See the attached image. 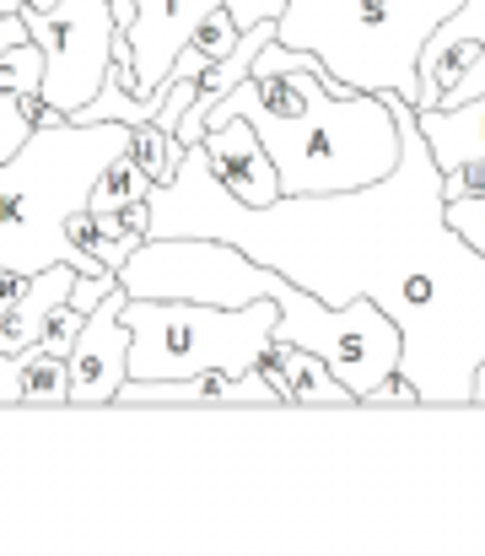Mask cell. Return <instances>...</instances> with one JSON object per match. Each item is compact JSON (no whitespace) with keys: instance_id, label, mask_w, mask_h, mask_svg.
Masks as SVG:
<instances>
[{"instance_id":"1","label":"cell","mask_w":485,"mask_h":556,"mask_svg":"<svg viewBox=\"0 0 485 556\" xmlns=\"http://www.w3.org/2000/svg\"><path fill=\"white\" fill-rule=\"evenodd\" d=\"M254 119L281 194H345L388 179L399 168V119L383 92H334L314 49L270 38L254 71L210 109L216 119Z\"/></svg>"},{"instance_id":"2","label":"cell","mask_w":485,"mask_h":556,"mask_svg":"<svg viewBox=\"0 0 485 556\" xmlns=\"http://www.w3.org/2000/svg\"><path fill=\"white\" fill-rule=\"evenodd\" d=\"M130 147V125H38L0 163V270H49L71 260L65 216L87 205L98 174ZM76 265V260H71Z\"/></svg>"},{"instance_id":"3","label":"cell","mask_w":485,"mask_h":556,"mask_svg":"<svg viewBox=\"0 0 485 556\" xmlns=\"http://www.w3.org/2000/svg\"><path fill=\"white\" fill-rule=\"evenodd\" d=\"M459 0H286L276 38L314 49L334 92H399L416 103L421 49Z\"/></svg>"},{"instance_id":"4","label":"cell","mask_w":485,"mask_h":556,"mask_svg":"<svg viewBox=\"0 0 485 556\" xmlns=\"http://www.w3.org/2000/svg\"><path fill=\"white\" fill-rule=\"evenodd\" d=\"M281 308L254 298L243 308L189 303V298H130V378H189V372H248L259 363Z\"/></svg>"},{"instance_id":"5","label":"cell","mask_w":485,"mask_h":556,"mask_svg":"<svg viewBox=\"0 0 485 556\" xmlns=\"http://www.w3.org/2000/svg\"><path fill=\"white\" fill-rule=\"evenodd\" d=\"M270 298H276V308H281V319H276L270 336L319 352L323 363L334 368V378L356 394V405H361L378 383H388V378L399 372L405 336H399L394 314H388L378 298L356 292L350 303L334 308V303L314 298L308 287H297L292 276H281V281L270 287Z\"/></svg>"},{"instance_id":"6","label":"cell","mask_w":485,"mask_h":556,"mask_svg":"<svg viewBox=\"0 0 485 556\" xmlns=\"http://www.w3.org/2000/svg\"><path fill=\"white\" fill-rule=\"evenodd\" d=\"M130 298H189V303H221L243 308L254 298H270L281 270L259 265L227 238H200V232H167L130 249L119 270Z\"/></svg>"},{"instance_id":"7","label":"cell","mask_w":485,"mask_h":556,"mask_svg":"<svg viewBox=\"0 0 485 556\" xmlns=\"http://www.w3.org/2000/svg\"><path fill=\"white\" fill-rule=\"evenodd\" d=\"M27 33L43 49V98L65 114L87 109L114 71V38L119 22L109 11V0H54V5H33L22 0Z\"/></svg>"},{"instance_id":"8","label":"cell","mask_w":485,"mask_h":556,"mask_svg":"<svg viewBox=\"0 0 485 556\" xmlns=\"http://www.w3.org/2000/svg\"><path fill=\"white\" fill-rule=\"evenodd\" d=\"M125 281L103 292V303L87 314L76 346H71V405H114L130 378V325H125Z\"/></svg>"},{"instance_id":"9","label":"cell","mask_w":485,"mask_h":556,"mask_svg":"<svg viewBox=\"0 0 485 556\" xmlns=\"http://www.w3.org/2000/svg\"><path fill=\"white\" fill-rule=\"evenodd\" d=\"M221 0H136V22L125 27V38L136 49V81H130L136 103H157L173 60L183 54V43L194 38V27Z\"/></svg>"},{"instance_id":"10","label":"cell","mask_w":485,"mask_h":556,"mask_svg":"<svg viewBox=\"0 0 485 556\" xmlns=\"http://www.w3.org/2000/svg\"><path fill=\"white\" fill-rule=\"evenodd\" d=\"M200 147H205V163H210L216 185L227 189L232 200H243V205H270V200H281V174H276V163H270V152H265L254 119H243V114L216 119V125L200 136Z\"/></svg>"},{"instance_id":"11","label":"cell","mask_w":485,"mask_h":556,"mask_svg":"<svg viewBox=\"0 0 485 556\" xmlns=\"http://www.w3.org/2000/svg\"><path fill=\"white\" fill-rule=\"evenodd\" d=\"M114 405H205V410H221V405H281V394L265 383V372H189V378H125L119 400Z\"/></svg>"},{"instance_id":"12","label":"cell","mask_w":485,"mask_h":556,"mask_svg":"<svg viewBox=\"0 0 485 556\" xmlns=\"http://www.w3.org/2000/svg\"><path fill=\"white\" fill-rule=\"evenodd\" d=\"M0 405H71V363L43 341L0 357Z\"/></svg>"},{"instance_id":"13","label":"cell","mask_w":485,"mask_h":556,"mask_svg":"<svg viewBox=\"0 0 485 556\" xmlns=\"http://www.w3.org/2000/svg\"><path fill=\"white\" fill-rule=\"evenodd\" d=\"M416 125H421L437 168L485 163V92L470 103H454V109H416Z\"/></svg>"},{"instance_id":"14","label":"cell","mask_w":485,"mask_h":556,"mask_svg":"<svg viewBox=\"0 0 485 556\" xmlns=\"http://www.w3.org/2000/svg\"><path fill=\"white\" fill-rule=\"evenodd\" d=\"M286 383H292V405H356V394L334 378L319 352L292 341H286Z\"/></svg>"},{"instance_id":"15","label":"cell","mask_w":485,"mask_h":556,"mask_svg":"<svg viewBox=\"0 0 485 556\" xmlns=\"http://www.w3.org/2000/svg\"><path fill=\"white\" fill-rule=\"evenodd\" d=\"M146 194H152V174H146V168L136 163V152L125 147V152L98 174L87 205H92V211H114V205H130V200H146Z\"/></svg>"},{"instance_id":"16","label":"cell","mask_w":485,"mask_h":556,"mask_svg":"<svg viewBox=\"0 0 485 556\" xmlns=\"http://www.w3.org/2000/svg\"><path fill=\"white\" fill-rule=\"evenodd\" d=\"M130 152H136V163L152 174V185H167V179H178V163H183V141L173 136V130H162L157 119H141V125H130Z\"/></svg>"},{"instance_id":"17","label":"cell","mask_w":485,"mask_h":556,"mask_svg":"<svg viewBox=\"0 0 485 556\" xmlns=\"http://www.w3.org/2000/svg\"><path fill=\"white\" fill-rule=\"evenodd\" d=\"M92 216H98V227H103L109 238H119L125 249H136V243H146V238H152V200H130V205L92 211Z\"/></svg>"},{"instance_id":"18","label":"cell","mask_w":485,"mask_h":556,"mask_svg":"<svg viewBox=\"0 0 485 556\" xmlns=\"http://www.w3.org/2000/svg\"><path fill=\"white\" fill-rule=\"evenodd\" d=\"M238 38H243V27L232 22V11H227V5H216V11H205V22L194 27V38H189V43H194L200 54L221 60V54H232V49H238Z\"/></svg>"},{"instance_id":"19","label":"cell","mask_w":485,"mask_h":556,"mask_svg":"<svg viewBox=\"0 0 485 556\" xmlns=\"http://www.w3.org/2000/svg\"><path fill=\"white\" fill-rule=\"evenodd\" d=\"M443 222L470 249H481V260H485V194H475V200H443Z\"/></svg>"},{"instance_id":"20","label":"cell","mask_w":485,"mask_h":556,"mask_svg":"<svg viewBox=\"0 0 485 556\" xmlns=\"http://www.w3.org/2000/svg\"><path fill=\"white\" fill-rule=\"evenodd\" d=\"M432 38L437 43H485V0H459V11L443 16V27Z\"/></svg>"},{"instance_id":"21","label":"cell","mask_w":485,"mask_h":556,"mask_svg":"<svg viewBox=\"0 0 485 556\" xmlns=\"http://www.w3.org/2000/svg\"><path fill=\"white\" fill-rule=\"evenodd\" d=\"M81 325H87V314H81V308H76L71 298H65V303H54V314L43 319V336H38V341H43L49 352H60V357H71V346H76V336H81Z\"/></svg>"},{"instance_id":"22","label":"cell","mask_w":485,"mask_h":556,"mask_svg":"<svg viewBox=\"0 0 485 556\" xmlns=\"http://www.w3.org/2000/svg\"><path fill=\"white\" fill-rule=\"evenodd\" d=\"M475 194H485V163L443 168V200H475Z\"/></svg>"},{"instance_id":"23","label":"cell","mask_w":485,"mask_h":556,"mask_svg":"<svg viewBox=\"0 0 485 556\" xmlns=\"http://www.w3.org/2000/svg\"><path fill=\"white\" fill-rule=\"evenodd\" d=\"M114 287H119V270H92V276H81V270H76L71 303H76L81 314H92V308L103 303V292H114Z\"/></svg>"},{"instance_id":"24","label":"cell","mask_w":485,"mask_h":556,"mask_svg":"<svg viewBox=\"0 0 485 556\" xmlns=\"http://www.w3.org/2000/svg\"><path fill=\"white\" fill-rule=\"evenodd\" d=\"M254 368L265 372V383H270V389L281 394V405H292V383H286V341H276V336H270Z\"/></svg>"},{"instance_id":"25","label":"cell","mask_w":485,"mask_h":556,"mask_svg":"<svg viewBox=\"0 0 485 556\" xmlns=\"http://www.w3.org/2000/svg\"><path fill=\"white\" fill-rule=\"evenodd\" d=\"M481 92H485V43H481V54L470 60V71H464V76H459V81H454V87H448V92L437 98V109H454V103H470V98H481Z\"/></svg>"},{"instance_id":"26","label":"cell","mask_w":485,"mask_h":556,"mask_svg":"<svg viewBox=\"0 0 485 556\" xmlns=\"http://www.w3.org/2000/svg\"><path fill=\"white\" fill-rule=\"evenodd\" d=\"M361 405H421V389H416V378L394 372V378H388V383H378Z\"/></svg>"},{"instance_id":"27","label":"cell","mask_w":485,"mask_h":556,"mask_svg":"<svg viewBox=\"0 0 485 556\" xmlns=\"http://www.w3.org/2000/svg\"><path fill=\"white\" fill-rule=\"evenodd\" d=\"M227 11H232V22L238 27H254V22H281V11H286V0H221Z\"/></svg>"},{"instance_id":"28","label":"cell","mask_w":485,"mask_h":556,"mask_svg":"<svg viewBox=\"0 0 485 556\" xmlns=\"http://www.w3.org/2000/svg\"><path fill=\"white\" fill-rule=\"evenodd\" d=\"M22 43H33L22 5H16V11H0V54H11V49H22Z\"/></svg>"},{"instance_id":"29","label":"cell","mask_w":485,"mask_h":556,"mask_svg":"<svg viewBox=\"0 0 485 556\" xmlns=\"http://www.w3.org/2000/svg\"><path fill=\"white\" fill-rule=\"evenodd\" d=\"M27 281H33V276H22V270H0V319H11V314H16V303H22Z\"/></svg>"},{"instance_id":"30","label":"cell","mask_w":485,"mask_h":556,"mask_svg":"<svg viewBox=\"0 0 485 556\" xmlns=\"http://www.w3.org/2000/svg\"><path fill=\"white\" fill-rule=\"evenodd\" d=\"M109 11H114V22H119V33L136 22V0H109Z\"/></svg>"},{"instance_id":"31","label":"cell","mask_w":485,"mask_h":556,"mask_svg":"<svg viewBox=\"0 0 485 556\" xmlns=\"http://www.w3.org/2000/svg\"><path fill=\"white\" fill-rule=\"evenodd\" d=\"M475 405H485V363L475 368Z\"/></svg>"},{"instance_id":"32","label":"cell","mask_w":485,"mask_h":556,"mask_svg":"<svg viewBox=\"0 0 485 556\" xmlns=\"http://www.w3.org/2000/svg\"><path fill=\"white\" fill-rule=\"evenodd\" d=\"M33 5H54V0H33Z\"/></svg>"},{"instance_id":"33","label":"cell","mask_w":485,"mask_h":556,"mask_svg":"<svg viewBox=\"0 0 485 556\" xmlns=\"http://www.w3.org/2000/svg\"><path fill=\"white\" fill-rule=\"evenodd\" d=\"M0 357H5V352H0Z\"/></svg>"}]
</instances>
